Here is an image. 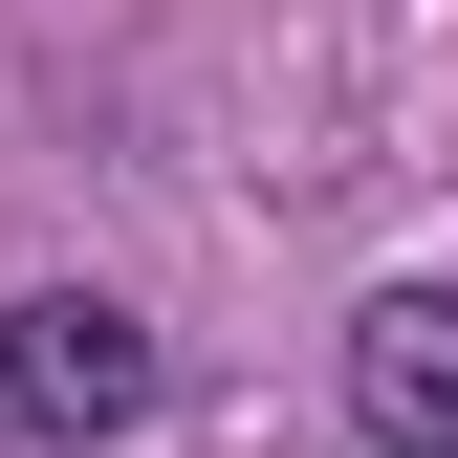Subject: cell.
I'll list each match as a JSON object with an SVG mask.
<instances>
[{"mask_svg": "<svg viewBox=\"0 0 458 458\" xmlns=\"http://www.w3.org/2000/svg\"><path fill=\"white\" fill-rule=\"evenodd\" d=\"M153 393H175V371H153L131 306H88V284L0 306V458H88V437H131Z\"/></svg>", "mask_w": 458, "mask_h": 458, "instance_id": "6da1fadb", "label": "cell"}, {"mask_svg": "<svg viewBox=\"0 0 458 458\" xmlns=\"http://www.w3.org/2000/svg\"><path fill=\"white\" fill-rule=\"evenodd\" d=\"M350 437L371 458H458V284H393L350 327Z\"/></svg>", "mask_w": 458, "mask_h": 458, "instance_id": "7a4b0ae2", "label": "cell"}]
</instances>
